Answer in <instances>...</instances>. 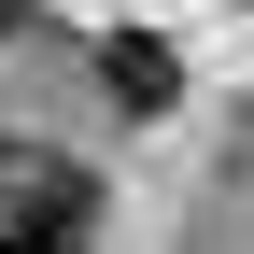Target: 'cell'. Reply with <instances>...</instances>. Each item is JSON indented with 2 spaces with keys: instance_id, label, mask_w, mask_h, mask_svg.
I'll list each match as a JSON object with an SVG mask.
<instances>
[{
  "instance_id": "cell-3",
  "label": "cell",
  "mask_w": 254,
  "mask_h": 254,
  "mask_svg": "<svg viewBox=\"0 0 254 254\" xmlns=\"http://www.w3.org/2000/svg\"><path fill=\"white\" fill-rule=\"evenodd\" d=\"M14 28H28V0H0V43H14Z\"/></svg>"
},
{
  "instance_id": "cell-1",
  "label": "cell",
  "mask_w": 254,
  "mask_h": 254,
  "mask_svg": "<svg viewBox=\"0 0 254 254\" xmlns=\"http://www.w3.org/2000/svg\"><path fill=\"white\" fill-rule=\"evenodd\" d=\"M0 254H85V184L57 170V155H28V170L0 184Z\"/></svg>"
},
{
  "instance_id": "cell-2",
  "label": "cell",
  "mask_w": 254,
  "mask_h": 254,
  "mask_svg": "<svg viewBox=\"0 0 254 254\" xmlns=\"http://www.w3.org/2000/svg\"><path fill=\"white\" fill-rule=\"evenodd\" d=\"M99 71H113V99H127V113H170V85H184L155 28H113V43H99Z\"/></svg>"
}]
</instances>
